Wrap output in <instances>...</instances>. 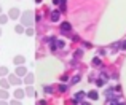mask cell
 Segmentation results:
<instances>
[{"label":"cell","mask_w":126,"mask_h":105,"mask_svg":"<svg viewBox=\"0 0 126 105\" xmlns=\"http://www.w3.org/2000/svg\"><path fill=\"white\" fill-rule=\"evenodd\" d=\"M22 22H24V24H27V26L32 24V13L31 11H27L24 16H22Z\"/></svg>","instance_id":"cell-1"},{"label":"cell","mask_w":126,"mask_h":105,"mask_svg":"<svg viewBox=\"0 0 126 105\" xmlns=\"http://www.w3.org/2000/svg\"><path fill=\"white\" fill-rule=\"evenodd\" d=\"M10 83H11V84H19V83H21V80H19V78L18 77H15V75H10Z\"/></svg>","instance_id":"cell-3"},{"label":"cell","mask_w":126,"mask_h":105,"mask_svg":"<svg viewBox=\"0 0 126 105\" xmlns=\"http://www.w3.org/2000/svg\"><path fill=\"white\" fill-rule=\"evenodd\" d=\"M11 105H21V104H19V100H13Z\"/></svg>","instance_id":"cell-19"},{"label":"cell","mask_w":126,"mask_h":105,"mask_svg":"<svg viewBox=\"0 0 126 105\" xmlns=\"http://www.w3.org/2000/svg\"><path fill=\"white\" fill-rule=\"evenodd\" d=\"M24 96H26V92H24V91H21V89H18L15 92V97H16V99H22Z\"/></svg>","instance_id":"cell-4"},{"label":"cell","mask_w":126,"mask_h":105,"mask_svg":"<svg viewBox=\"0 0 126 105\" xmlns=\"http://www.w3.org/2000/svg\"><path fill=\"white\" fill-rule=\"evenodd\" d=\"M0 13H2V8H0Z\"/></svg>","instance_id":"cell-23"},{"label":"cell","mask_w":126,"mask_h":105,"mask_svg":"<svg viewBox=\"0 0 126 105\" xmlns=\"http://www.w3.org/2000/svg\"><path fill=\"white\" fill-rule=\"evenodd\" d=\"M8 14H10V18L16 19V18L19 16V10H18V8H11V10H10V13H8Z\"/></svg>","instance_id":"cell-2"},{"label":"cell","mask_w":126,"mask_h":105,"mask_svg":"<svg viewBox=\"0 0 126 105\" xmlns=\"http://www.w3.org/2000/svg\"><path fill=\"white\" fill-rule=\"evenodd\" d=\"M16 75H26V67H18L16 68Z\"/></svg>","instance_id":"cell-6"},{"label":"cell","mask_w":126,"mask_h":105,"mask_svg":"<svg viewBox=\"0 0 126 105\" xmlns=\"http://www.w3.org/2000/svg\"><path fill=\"white\" fill-rule=\"evenodd\" d=\"M58 19H59V13L58 11L51 13V21H58Z\"/></svg>","instance_id":"cell-10"},{"label":"cell","mask_w":126,"mask_h":105,"mask_svg":"<svg viewBox=\"0 0 126 105\" xmlns=\"http://www.w3.org/2000/svg\"><path fill=\"white\" fill-rule=\"evenodd\" d=\"M16 32H18V34H22V32H24L22 26H16Z\"/></svg>","instance_id":"cell-16"},{"label":"cell","mask_w":126,"mask_h":105,"mask_svg":"<svg viewBox=\"0 0 126 105\" xmlns=\"http://www.w3.org/2000/svg\"><path fill=\"white\" fill-rule=\"evenodd\" d=\"M0 35H2V30H0Z\"/></svg>","instance_id":"cell-22"},{"label":"cell","mask_w":126,"mask_h":105,"mask_svg":"<svg viewBox=\"0 0 126 105\" xmlns=\"http://www.w3.org/2000/svg\"><path fill=\"white\" fill-rule=\"evenodd\" d=\"M123 50H126V41H125V43H123Z\"/></svg>","instance_id":"cell-20"},{"label":"cell","mask_w":126,"mask_h":105,"mask_svg":"<svg viewBox=\"0 0 126 105\" xmlns=\"http://www.w3.org/2000/svg\"><path fill=\"white\" fill-rule=\"evenodd\" d=\"M0 99H8V92H6L5 89L0 91Z\"/></svg>","instance_id":"cell-9"},{"label":"cell","mask_w":126,"mask_h":105,"mask_svg":"<svg viewBox=\"0 0 126 105\" xmlns=\"http://www.w3.org/2000/svg\"><path fill=\"white\" fill-rule=\"evenodd\" d=\"M24 62H26V59L22 56H16L15 57V64H24Z\"/></svg>","instance_id":"cell-5"},{"label":"cell","mask_w":126,"mask_h":105,"mask_svg":"<svg viewBox=\"0 0 126 105\" xmlns=\"http://www.w3.org/2000/svg\"><path fill=\"white\" fill-rule=\"evenodd\" d=\"M32 81H34V75H27V77H26V83L31 84Z\"/></svg>","instance_id":"cell-12"},{"label":"cell","mask_w":126,"mask_h":105,"mask_svg":"<svg viewBox=\"0 0 126 105\" xmlns=\"http://www.w3.org/2000/svg\"><path fill=\"white\" fill-rule=\"evenodd\" d=\"M89 97H91L93 100H96V99H97V92H94V91H93V92H89Z\"/></svg>","instance_id":"cell-15"},{"label":"cell","mask_w":126,"mask_h":105,"mask_svg":"<svg viewBox=\"0 0 126 105\" xmlns=\"http://www.w3.org/2000/svg\"><path fill=\"white\" fill-rule=\"evenodd\" d=\"M0 105H6V104H5V102H0Z\"/></svg>","instance_id":"cell-21"},{"label":"cell","mask_w":126,"mask_h":105,"mask_svg":"<svg viewBox=\"0 0 126 105\" xmlns=\"http://www.w3.org/2000/svg\"><path fill=\"white\" fill-rule=\"evenodd\" d=\"M93 64H94V65H99V64H101V61H99V59H94V61H93Z\"/></svg>","instance_id":"cell-18"},{"label":"cell","mask_w":126,"mask_h":105,"mask_svg":"<svg viewBox=\"0 0 126 105\" xmlns=\"http://www.w3.org/2000/svg\"><path fill=\"white\" fill-rule=\"evenodd\" d=\"M81 97H83V92H78V94H77V97H75V99H78V100H80Z\"/></svg>","instance_id":"cell-17"},{"label":"cell","mask_w":126,"mask_h":105,"mask_svg":"<svg viewBox=\"0 0 126 105\" xmlns=\"http://www.w3.org/2000/svg\"><path fill=\"white\" fill-rule=\"evenodd\" d=\"M5 75H8V68L6 67H0V77H5Z\"/></svg>","instance_id":"cell-8"},{"label":"cell","mask_w":126,"mask_h":105,"mask_svg":"<svg viewBox=\"0 0 126 105\" xmlns=\"http://www.w3.org/2000/svg\"><path fill=\"white\" fill-rule=\"evenodd\" d=\"M6 21H8V18H6L5 14H0V24H5Z\"/></svg>","instance_id":"cell-13"},{"label":"cell","mask_w":126,"mask_h":105,"mask_svg":"<svg viewBox=\"0 0 126 105\" xmlns=\"http://www.w3.org/2000/svg\"><path fill=\"white\" fill-rule=\"evenodd\" d=\"M8 84H10V81H6V80H0V86H2V88H8Z\"/></svg>","instance_id":"cell-11"},{"label":"cell","mask_w":126,"mask_h":105,"mask_svg":"<svg viewBox=\"0 0 126 105\" xmlns=\"http://www.w3.org/2000/svg\"><path fill=\"white\" fill-rule=\"evenodd\" d=\"M61 27H62V32H67V30H70V24H69V22H62V26H61Z\"/></svg>","instance_id":"cell-7"},{"label":"cell","mask_w":126,"mask_h":105,"mask_svg":"<svg viewBox=\"0 0 126 105\" xmlns=\"http://www.w3.org/2000/svg\"><path fill=\"white\" fill-rule=\"evenodd\" d=\"M26 94H27V96H34V89H32V88H27V89H26Z\"/></svg>","instance_id":"cell-14"}]
</instances>
